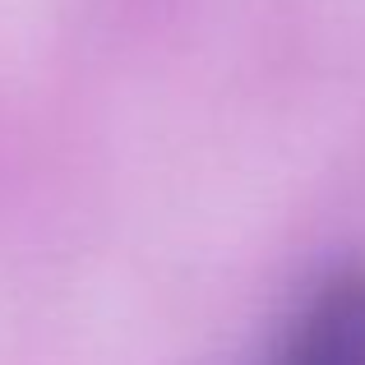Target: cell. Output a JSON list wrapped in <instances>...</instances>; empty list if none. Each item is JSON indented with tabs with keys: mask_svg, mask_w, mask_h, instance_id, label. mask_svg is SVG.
Wrapping results in <instances>:
<instances>
[{
	"mask_svg": "<svg viewBox=\"0 0 365 365\" xmlns=\"http://www.w3.org/2000/svg\"><path fill=\"white\" fill-rule=\"evenodd\" d=\"M255 365H365V268L319 277Z\"/></svg>",
	"mask_w": 365,
	"mask_h": 365,
	"instance_id": "6da1fadb",
	"label": "cell"
}]
</instances>
